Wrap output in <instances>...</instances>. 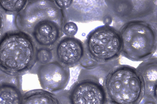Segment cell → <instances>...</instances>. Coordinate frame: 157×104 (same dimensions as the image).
I'll use <instances>...</instances> for the list:
<instances>
[{"mask_svg":"<svg viewBox=\"0 0 157 104\" xmlns=\"http://www.w3.org/2000/svg\"><path fill=\"white\" fill-rule=\"evenodd\" d=\"M56 5L60 9L66 10L71 5L73 0H54Z\"/></svg>","mask_w":157,"mask_h":104,"instance_id":"ac0fdd59","label":"cell"},{"mask_svg":"<svg viewBox=\"0 0 157 104\" xmlns=\"http://www.w3.org/2000/svg\"><path fill=\"white\" fill-rule=\"evenodd\" d=\"M53 60V49L44 47H37L36 64H44Z\"/></svg>","mask_w":157,"mask_h":104,"instance_id":"9a60e30c","label":"cell"},{"mask_svg":"<svg viewBox=\"0 0 157 104\" xmlns=\"http://www.w3.org/2000/svg\"><path fill=\"white\" fill-rule=\"evenodd\" d=\"M118 29L122 41L121 55L134 61H143L153 56L157 48V23L133 20Z\"/></svg>","mask_w":157,"mask_h":104,"instance_id":"3957f363","label":"cell"},{"mask_svg":"<svg viewBox=\"0 0 157 104\" xmlns=\"http://www.w3.org/2000/svg\"><path fill=\"white\" fill-rule=\"evenodd\" d=\"M21 82L20 75L10 73L0 68V85L10 83L21 86Z\"/></svg>","mask_w":157,"mask_h":104,"instance_id":"2e32d148","label":"cell"},{"mask_svg":"<svg viewBox=\"0 0 157 104\" xmlns=\"http://www.w3.org/2000/svg\"><path fill=\"white\" fill-rule=\"evenodd\" d=\"M103 84L114 104H136L144 93L142 77L136 68L118 64L106 74Z\"/></svg>","mask_w":157,"mask_h":104,"instance_id":"277c9868","label":"cell"},{"mask_svg":"<svg viewBox=\"0 0 157 104\" xmlns=\"http://www.w3.org/2000/svg\"><path fill=\"white\" fill-rule=\"evenodd\" d=\"M37 47L25 33H6L0 40V68L19 75L30 71L36 63Z\"/></svg>","mask_w":157,"mask_h":104,"instance_id":"7a4b0ae2","label":"cell"},{"mask_svg":"<svg viewBox=\"0 0 157 104\" xmlns=\"http://www.w3.org/2000/svg\"><path fill=\"white\" fill-rule=\"evenodd\" d=\"M117 29L128 21L144 20L157 23V0H105Z\"/></svg>","mask_w":157,"mask_h":104,"instance_id":"8992f818","label":"cell"},{"mask_svg":"<svg viewBox=\"0 0 157 104\" xmlns=\"http://www.w3.org/2000/svg\"><path fill=\"white\" fill-rule=\"evenodd\" d=\"M86 53L100 64L119 59L122 41L118 29L105 24L90 31L83 42Z\"/></svg>","mask_w":157,"mask_h":104,"instance_id":"5b68a950","label":"cell"},{"mask_svg":"<svg viewBox=\"0 0 157 104\" xmlns=\"http://www.w3.org/2000/svg\"><path fill=\"white\" fill-rule=\"evenodd\" d=\"M63 11L66 23L98 21L110 25L113 21L105 0H73L71 6Z\"/></svg>","mask_w":157,"mask_h":104,"instance_id":"ba28073f","label":"cell"},{"mask_svg":"<svg viewBox=\"0 0 157 104\" xmlns=\"http://www.w3.org/2000/svg\"><path fill=\"white\" fill-rule=\"evenodd\" d=\"M144 104H155L153 102L147 101Z\"/></svg>","mask_w":157,"mask_h":104,"instance_id":"ffe728a7","label":"cell"},{"mask_svg":"<svg viewBox=\"0 0 157 104\" xmlns=\"http://www.w3.org/2000/svg\"><path fill=\"white\" fill-rule=\"evenodd\" d=\"M38 65L37 75L42 89L54 93L66 88L70 78L69 68L54 60Z\"/></svg>","mask_w":157,"mask_h":104,"instance_id":"9c48e42d","label":"cell"},{"mask_svg":"<svg viewBox=\"0 0 157 104\" xmlns=\"http://www.w3.org/2000/svg\"><path fill=\"white\" fill-rule=\"evenodd\" d=\"M23 96L21 86L10 83L0 85V104H21Z\"/></svg>","mask_w":157,"mask_h":104,"instance_id":"4fadbf2b","label":"cell"},{"mask_svg":"<svg viewBox=\"0 0 157 104\" xmlns=\"http://www.w3.org/2000/svg\"><path fill=\"white\" fill-rule=\"evenodd\" d=\"M27 0H0V7L9 13L19 12L25 6Z\"/></svg>","mask_w":157,"mask_h":104,"instance_id":"5bb4252c","label":"cell"},{"mask_svg":"<svg viewBox=\"0 0 157 104\" xmlns=\"http://www.w3.org/2000/svg\"><path fill=\"white\" fill-rule=\"evenodd\" d=\"M144 82V94L156 98L157 82V58L153 56L142 61L136 68Z\"/></svg>","mask_w":157,"mask_h":104,"instance_id":"8fae6325","label":"cell"},{"mask_svg":"<svg viewBox=\"0 0 157 104\" xmlns=\"http://www.w3.org/2000/svg\"><path fill=\"white\" fill-rule=\"evenodd\" d=\"M65 23L63 10L54 0L28 1L15 19L17 28L29 35L37 47L52 49L63 36Z\"/></svg>","mask_w":157,"mask_h":104,"instance_id":"6da1fadb","label":"cell"},{"mask_svg":"<svg viewBox=\"0 0 157 104\" xmlns=\"http://www.w3.org/2000/svg\"><path fill=\"white\" fill-rule=\"evenodd\" d=\"M21 104H62L54 93L42 88L36 89L23 93Z\"/></svg>","mask_w":157,"mask_h":104,"instance_id":"7c38bea8","label":"cell"},{"mask_svg":"<svg viewBox=\"0 0 157 104\" xmlns=\"http://www.w3.org/2000/svg\"><path fill=\"white\" fill-rule=\"evenodd\" d=\"M54 60L69 68L79 65L85 54L83 42L75 37L63 36L53 48Z\"/></svg>","mask_w":157,"mask_h":104,"instance_id":"30bf717a","label":"cell"},{"mask_svg":"<svg viewBox=\"0 0 157 104\" xmlns=\"http://www.w3.org/2000/svg\"><path fill=\"white\" fill-rule=\"evenodd\" d=\"M80 75L68 91L69 104H105L106 93L99 77L83 68Z\"/></svg>","mask_w":157,"mask_h":104,"instance_id":"52a82bcc","label":"cell"},{"mask_svg":"<svg viewBox=\"0 0 157 104\" xmlns=\"http://www.w3.org/2000/svg\"><path fill=\"white\" fill-rule=\"evenodd\" d=\"M3 26V19L2 14L0 12V33L2 31Z\"/></svg>","mask_w":157,"mask_h":104,"instance_id":"d6986e66","label":"cell"},{"mask_svg":"<svg viewBox=\"0 0 157 104\" xmlns=\"http://www.w3.org/2000/svg\"><path fill=\"white\" fill-rule=\"evenodd\" d=\"M78 30V27L76 23L73 22L65 23L63 27V32L65 36L74 37Z\"/></svg>","mask_w":157,"mask_h":104,"instance_id":"e0dca14e","label":"cell"}]
</instances>
